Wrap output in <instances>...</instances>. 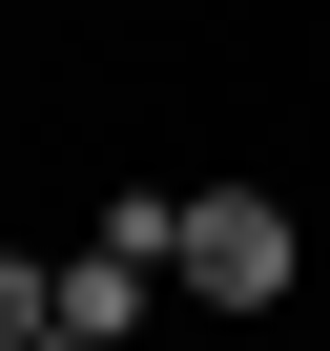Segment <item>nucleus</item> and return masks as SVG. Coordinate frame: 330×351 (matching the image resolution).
<instances>
[{
	"label": "nucleus",
	"mask_w": 330,
	"mask_h": 351,
	"mask_svg": "<svg viewBox=\"0 0 330 351\" xmlns=\"http://www.w3.org/2000/svg\"><path fill=\"white\" fill-rule=\"evenodd\" d=\"M186 310H289V269H309V228H289V186H186Z\"/></svg>",
	"instance_id": "1"
},
{
	"label": "nucleus",
	"mask_w": 330,
	"mask_h": 351,
	"mask_svg": "<svg viewBox=\"0 0 330 351\" xmlns=\"http://www.w3.org/2000/svg\"><path fill=\"white\" fill-rule=\"evenodd\" d=\"M0 351H62V269L42 248H0Z\"/></svg>",
	"instance_id": "2"
}]
</instances>
